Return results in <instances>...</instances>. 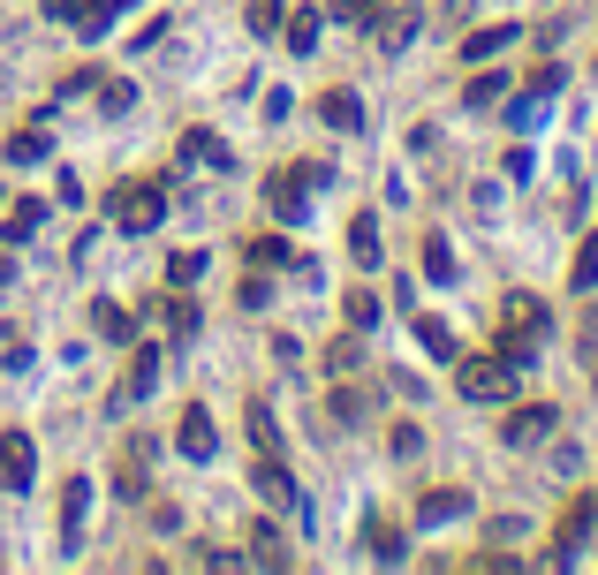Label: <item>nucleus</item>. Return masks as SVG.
Masks as SVG:
<instances>
[{
	"instance_id": "f257e3e1",
	"label": "nucleus",
	"mask_w": 598,
	"mask_h": 575,
	"mask_svg": "<svg viewBox=\"0 0 598 575\" xmlns=\"http://www.w3.org/2000/svg\"><path fill=\"white\" fill-rule=\"evenodd\" d=\"M107 220H114L122 235H151V228L167 220V182H151V174L122 182V189L107 197Z\"/></svg>"
},
{
	"instance_id": "f03ea898",
	"label": "nucleus",
	"mask_w": 598,
	"mask_h": 575,
	"mask_svg": "<svg viewBox=\"0 0 598 575\" xmlns=\"http://www.w3.org/2000/svg\"><path fill=\"white\" fill-rule=\"evenodd\" d=\"M546 326H553V310H546L538 295H515V303H508V326H500V356H508V364H530V348L546 341Z\"/></svg>"
},
{
	"instance_id": "7ed1b4c3",
	"label": "nucleus",
	"mask_w": 598,
	"mask_h": 575,
	"mask_svg": "<svg viewBox=\"0 0 598 575\" xmlns=\"http://www.w3.org/2000/svg\"><path fill=\"white\" fill-rule=\"evenodd\" d=\"M515 371H523V364H508V356L492 348V356H469V364L454 371V387H462V402H515Z\"/></svg>"
},
{
	"instance_id": "20e7f679",
	"label": "nucleus",
	"mask_w": 598,
	"mask_h": 575,
	"mask_svg": "<svg viewBox=\"0 0 598 575\" xmlns=\"http://www.w3.org/2000/svg\"><path fill=\"white\" fill-rule=\"evenodd\" d=\"M318 182H326V167H318V159H310V167H281V174L266 182V205H273L281 220H303V197H310Z\"/></svg>"
},
{
	"instance_id": "39448f33",
	"label": "nucleus",
	"mask_w": 598,
	"mask_h": 575,
	"mask_svg": "<svg viewBox=\"0 0 598 575\" xmlns=\"http://www.w3.org/2000/svg\"><path fill=\"white\" fill-rule=\"evenodd\" d=\"M174 446H182V462H212V454H220V425H212V409H197V402H190V409L174 417Z\"/></svg>"
},
{
	"instance_id": "423d86ee",
	"label": "nucleus",
	"mask_w": 598,
	"mask_h": 575,
	"mask_svg": "<svg viewBox=\"0 0 598 575\" xmlns=\"http://www.w3.org/2000/svg\"><path fill=\"white\" fill-rule=\"evenodd\" d=\"M182 167H197V174H235V151H228V137H212V130H182Z\"/></svg>"
},
{
	"instance_id": "0eeeda50",
	"label": "nucleus",
	"mask_w": 598,
	"mask_h": 575,
	"mask_svg": "<svg viewBox=\"0 0 598 575\" xmlns=\"http://www.w3.org/2000/svg\"><path fill=\"white\" fill-rule=\"evenodd\" d=\"M553 417H561L553 402H523V409L500 425V439H508V446H538V439H553Z\"/></svg>"
},
{
	"instance_id": "6e6552de",
	"label": "nucleus",
	"mask_w": 598,
	"mask_h": 575,
	"mask_svg": "<svg viewBox=\"0 0 598 575\" xmlns=\"http://www.w3.org/2000/svg\"><path fill=\"white\" fill-rule=\"evenodd\" d=\"M38 477V446H30V431H0V485H30Z\"/></svg>"
},
{
	"instance_id": "1a4fd4ad",
	"label": "nucleus",
	"mask_w": 598,
	"mask_h": 575,
	"mask_svg": "<svg viewBox=\"0 0 598 575\" xmlns=\"http://www.w3.org/2000/svg\"><path fill=\"white\" fill-rule=\"evenodd\" d=\"M38 228H46V197H15V205H8V220H0V243H8V250H23Z\"/></svg>"
},
{
	"instance_id": "9d476101",
	"label": "nucleus",
	"mask_w": 598,
	"mask_h": 575,
	"mask_svg": "<svg viewBox=\"0 0 598 575\" xmlns=\"http://www.w3.org/2000/svg\"><path fill=\"white\" fill-rule=\"evenodd\" d=\"M251 485H258V500H266V507H296V477H289V462H281V454H266V462L251 469Z\"/></svg>"
},
{
	"instance_id": "9b49d317",
	"label": "nucleus",
	"mask_w": 598,
	"mask_h": 575,
	"mask_svg": "<svg viewBox=\"0 0 598 575\" xmlns=\"http://www.w3.org/2000/svg\"><path fill=\"white\" fill-rule=\"evenodd\" d=\"M454 515H469V492H462V485H440V492L417 500V530H440V523H454Z\"/></svg>"
},
{
	"instance_id": "f8f14e48",
	"label": "nucleus",
	"mask_w": 598,
	"mask_h": 575,
	"mask_svg": "<svg viewBox=\"0 0 598 575\" xmlns=\"http://www.w3.org/2000/svg\"><path fill=\"white\" fill-rule=\"evenodd\" d=\"M84 515H91V477H69L61 485V546L84 538Z\"/></svg>"
},
{
	"instance_id": "ddd939ff",
	"label": "nucleus",
	"mask_w": 598,
	"mask_h": 575,
	"mask_svg": "<svg viewBox=\"0 0 598 575\" xmlns=\"http://www.w3.org/2000/svg\"><path fill=\"white\" fill-rule=\"evenodd\" d=\"M523 23H485V30H462V61H492L500 46H515Z\"/></svg>"
},
{
	"instance_id": "4468645a",
	"label": "nucleus",
	"mask_w": 598,
	"mask_h": 575,
	"mask_svg": "<svg viewBox=\"0 0 598 575\" xmlns=\"http://www.w3.org/2000/svg\"><path fill=\"white\" fill-rule=\"evenodd\" d=\"M151 318L167 326V341H190V333H197V303H190L182 288H174V295H159V303H151Z\"/></svg>"
},
{
	"instance_id": "2eb2a0df",
	"label": "nucleus",
	"mask_w": 598,
	"mask_h": 575,
	"mask_svg": "<svg viewBox=\"0 0 598 575\" xmlns=\"http://www.w3.org/2000/svg\"><path fill=\"white\" fill-rule=\"evenodd\" d=\"M159 356H167V348H130V379H122V402H145L151 387H159Z\"/></svg>"
},
{
	"instance_id": "dca6fc26",
	"label": "nucleus",
	"mask_w": 598,
	"mask_h": 575,
	"mask_svg": "<svg viewBox=\"0 0 598 575\" xmlns=\"http://www.w3.org/2000/svg\"><path fill=\"white\" fill-rule=\"evenodd\" d=\"M371 30H379V46L394 53V46H410V38H417V8H379V15H371Z\"/></svg>"
},
{
	"instance_id": "f3484780",
	"label": "nucleus",
	"mask_w": 598,
	"mask_h": 575,
	"mask_svg": "<svg viewBox=\"0 0 598 575\" xmlns=\"http://www.w3.org/2000/svg\"><path fill=\"white\" fill-rule=\"evenodd\" d=\"M318 122H326V130H364V99H356V91H326V99H318Z\"/></svg>"
},
{
	"instance_id": "a211bd4d",
	"label": "nucleus",
	"mask_w": 598,
	"mask_h": 575,
	"mask_svg": "<svg viewBox=\"0 0 598 575\" xmlns=\"http://www.w3.org/2000/svg\"><path fill=\"white\" fill-rule=\"evenodd\" d=\"M326 371H333V379L364 371V333H356V326H341V333H333V348H326Z\"/></svg>"
},
{
	"instance_id": "6ab92c4d",
	"label": "nucleus",
	"mask_w": 598,
	"mask_h": 575,
	"mask_svg": "<svg viewBox=\"0 0 598 575\" xmlns=\"http://www.w3.org/2000/svg\"><path fill=\"white\" fill-rule=\"evenodd\" d=\"M251 561H258V568H289V538H281V523H251Z\"/></svg>"
},
{
	"instance_id": "aec40b11",
	"label": "nucleus",
	"mask_w": 598,
	"mask_h": 575,
	"mask_svg": "<svg viewBox=\"0 0 598 575\" xmlns=\"http://www.w3.org/2000/svg\"><path fill=\"white\" fill-rule=\"evenodd\" d=\"M349 258H356V266H379V220H371V212L349 220Z\"/></svg>"
},
{
	"instance_id": "412c9836",
	"label": "nucleus",
	"mask_w": 598,
	"mask_h": 575,
	"mask_svg": "<svg viewBox=\"0 0 598 575\" xmlns=\"http://www.w3.org/2000/svg\"><path fill=\"white\" fill-rule=\"evenodd\" d=\"M318 23H326V8H296L289 15V53H310L318 46Z\"/></svg>"
},
{
	"instance_id": "4be33fe9",
	"label": "nucleus",
	"mask_w": 598,
	"mask_h": 575,
	"mask_svg": "<svg viewBox=\"0 0 598 575\" xmlns=\"http://www.w3.org/2000/svg\"><path fill=\"white\" fill-rule=\"evenodd\" d=\"M341 326H356V333H371V326H379V295H371V288H356V295L341 303Z\"/></svg>"
},
{
	"instance_id": "5701e85b",
	"label": "nucleus",
	"mask_w": 598,
	"mask_h": 575,
	"mask_svg": "<svg viewBox=\"0 0 598 575\" xmlns=\"http://www.w3.org/2000/svg\"><path fill=\"white\" fill-rule=\"evenodd\" d=\"M91 326H99L107 341H130V333H137V318H130L122 303H91Z\"/></svg>"
},
{
	"instance_id": "b1692460",
	"label": "nucleus",
	"mask_w": 598,
	"mask_h": 575,
	"mask_svg": "<svg viewBox=\"0 0 598 575\" xmlns=\"http://www.w3.org/2000/svg\"><path fill=\"white\" fill-rule=\"evenodd\" d=\"M569 288H576V295L598 288V235H584V250H576V266H569Z\"/></svg>"
},
{
	"instance_id": "393cba45",
	"label": "nucleus",
	"mask_w": 598,
	"mask_h": 575,
	"mask_svg": "<svg viewBox=\"0 0 598 575\" xmlns=\"http://www.w3.org/2000/svg\"><path fill=\"white\" fill-rule=\"evenodd\" d=\"M46 159V130H15L8 137V167H38Z\"/></svg>"
},
{
	"instance_id": "a878e982",
	"label": "nucleus",
	"mask_w": 598,
	"mask_h": 575,
	"mask_svg": "<svg viewBox=\"0 0 598 575\" xmlns=\"http://www.w3.org/2000/svg\"><path fill=\"white\" fill-rule=\"evenodd\" d=\"M425 273H432L440 288L454 281V243H448V235H425Z\"/></svg>"
},
{
	"instance_id": "bb28decb",
	"label": "nucleus",
	"mask_w": 598,
	"mask_h": 575,
	"mask_svg": "<svg viewBox=\"0 0 598 575\" xmlns=\"http://www.w3.org/2000/svg\"><path fill=\"white\" fill-rule=\"evenodd\" d=\"M130 107H137V84L130 76H107L99 84V114H130Z\"/></svg>"
},
{
	"instance_id": "cd10ccee",
	"label": "nucleus",
	"mask_w": 598,
	"mask_h": 575,
	"mask_svg": "<svg viewBox=\"0 0 598 575\" xmlns=\"http://www.w3.org/2000/svg\"><path fill=\"white\" fill-rule=\"evenodd\" d=\"M251 439H258V454H281V425H273L266 402H251Z\"/></svg>"
},
{
	"instance_id": "c85d7f7f",
	"label": "nucleus",
	"mask_w": 598,
	"mask_h": 575,
	"mask_svg": "<svg viewBox=\"0 0 598 575\" xmlns=\"http://www.w3.org/2000/svg\"><path fill=\"white\" fill-rule=\"evenodd\" d=\"M553 91H561V61H538V69H530V84H523V99L538 107V99H553Z\"/></svg>"
},
{
	"instance_id": "c756f323",
	"label": "nucleus",
	"mask_w": 598,
	"mask_h": 575,
	"mask_svg": "<svg viewBox=\"0 0 598 575\" xmlns=\"http://www.w3.org/2000/svg\"><path fill=\"white\" fill-rule=\"evenodd\" d=\"M500 99H508V76L477 69V76H469V107H500Z\"/></svg>"
},
{
	"instance_id": "7c9ffc66",
	"label": "nucleus",
	"mask_w": 598,
	"mask_h": 575,
	"mask_svg": "<svg viewBox=\"0 0 598 575\" xmlns=\"http://www.w3.org/2000/svg\"><path fill=\"white\" fill-rule=\"evenodd\" d=\"M251 266H258V273H281V266H289V243H281V235H258V243H251Z\"/></svg>"
},
{
	"instance_id": "2f4dec72",
	"label": "nucleus",
	"mask_w": 598,
	"mask_h": 575,
	"mask_svg": "<svg viewBox=\"0 0 598 575\" xmlns=\"http://www.w3.org/2000/svg\"><path fill=\"white\" fill-rule=\"evenodd\" d=\"M243 23H251L258 38H273V30H281L289 15H281V0H251V15H243Z\"/></svg>"
},
{
	"instance_id": "473e14b6",
	"label": "nucleus",
	"mask_w": 598,
	"mask_h": 575,
	"mask_svg": "<svg viewBox=\"0 0 598 575\" xmlns=\"http://www.w3.org/2000/svg\"><path fill=\"white\" fill-rule=\"evenodd\" d=\"M379 8H387V0H326V15H333V23H371Z\"/></svg>"
},
{
	"instance_id": "72a5a7b5",
	"label": "nucleus",
	"mask_w": 598,
	"mask_h": 575,
	"mask_svg": "<svg viewBox=\"0 0 598 575\" xmlns=\"http://www.w3.org/2000/svg\"><path fill=\"white\" fill-rule=\"evenodd\" d=\"M197 273H205V250H174V258H167V281L174 288H190Z\"/></svg>"
},
{
	"instance_id": "f704fd0d",
	"label": "nucleus",
	"mask_w": 598,
	"mask_h": 575,
	"mask_svg": "<svg viewBox=\"0 0 598 575\" xmlns=\"http://www.w3.org/2000/svg\"><path fill=\"white\" fill-rule=\"evenodd\" d=\"M410 326H417V341H425L432 356H454V333L440 326V318H410Z\"/></svg>"
},
{
	"instance_id": "c9c22d12",
	"label": "nucleus",
	"mask_w": 598,
	"mask_h": 575,
	"mask_svg": "<svg viewBox=\"0 0 598 575\" xmlns=\"http://www.w3.org/2000/svg\"><path fill=\"white\" fill-rule=\"evenodd\" d=\"M235 303H243V310H266V303H273V281H266V273H251V281L235 288Z\"/></svg>"
},
{
	"instance_id": "e433bc0d",
	"label": "nucleus",
	"mask_w": 598,
	"mask_h": 575,
	"mask_svg": "<svg viewBox=\"0 0 598 575\" xmlns=\"http://www.w3.org/2000/svg\"><path fill=\"white\" fill-rule=\"evenodd\" d=\"M371 553H379V561H402V530H394V523H371Z\"/></svg>"
},
{
	"instance_id": "4c0bfd02",
	"label": "nucleus",
	"mask_w": 598,
	"mask_h": 575,
	"mask_svg": "<svg viewBox=\"0 0 598 575\" xmlns=\"http://www.w3.org/2000/svg\"><path fill=\"white\" fill-rule=\"evenodd\" d=\"M46 15H53V23H84V15H91V0H46Z\"/></svg>"
},
{
	"instance_id": "58836bf2",
	"label": "nucleus",
	"mask_w": 598,
	"mask_h": 575,
	"mask_svg": "<svg viewBox=\"0 0 598 575\" xmlns=\"http://www.w3.org/2000/svg\"><path fill=\"white\" fill-rule=\"evenodd\" d=\"M333 417H341V425H356V417H364V394H349V387H341V394H333Z\"/></svg>"
},
{
	"instance_id": "ea45409f",
	"label": "nucleus",
	"mask_w": 598,
	"mask_h": 575,
	"mask_svg": "<svg viewBox=\"0 0 598 575\" xmlns=\"http://www.w3.org/2000/svg\"><path fill=\"white\" fill-rule=\"evenodd\" d=\"M584 348H598V303L584 310Z\"/></svg>"
},
{
	"instance_id": "a19ab883",
	"label": "nucleus",
	"mask_w": 598,
	"mask_h": 575,
	"mask_svg": "<svg viewBox=\"0 0 598 575\" xmlns=\"http://www.w3.org/2000/svg\"><path fill=\"white\" fill-rule=\"evenodd\" d=\"M8 281H15V258H8V250H0V288H8Z\"/></svg>"
}]
</instances>
